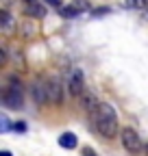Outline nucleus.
<instances>
[{
	"mask_svg": "<svg viewBox=\"0 0 148 156\" xmlns=\"http://www.w3.org/2000/svg\"><path fill=\"white\" fill-rule=\"evenodd\" d=\"M91 124H94L96 132L100 136H105V139H113L118 134V115H116L113 106L107 102H100L98 113L91 117Z\"/></svg>",
	"mask_w": 148,
	"mask_h": 156,
	"instance_id": "nucleus-1",
	"label": "nucleus"
},
{
	"mask_svg": "<svg viewBox=\"0 0 148 156\" xmlns=\"http://www.w3.org/2000/svg\"><path fill=\"white\" fill-rule=\"evenodd\" d=\"M24 87L20 83V78H15V76H9V80H7V87L2 89V104L7 108H22L24 106Z\"/></svg>",
	"mask_w": 148,
	"mask_h": 156,
	"instance_id": "nucleus-2",
	"label": "nucleus"
},
{
	"mask_svg": "<svg viewBox=\"0 0 148 156\" xmlns=\"http://www.w3.org/2000/svg\"><path fill=\"white\" fill-rule=\"evenodd\" d=\"M120 141H122L124 150L131 152V154H139V152L146 147L144 141L139 139V134H137L133 128H122V132H120Z\"/></svg>",
	"mask_w": 148,
	"mask_h": 156,
	"instance_id": "nucleus-3",
	"label": "nucleus"
},
{
	"mask_svg": "<svg viewBox=\"0 0 148 156\" xmlns=\"http://www.w3.org/2000/svg\"><path fill=\"white\" fill-rule=\"evenodd\" d=\"M68 91H70V95H76V98H81L83 93H85V76H83V69H79V67H74V69H70V74H68Z\"/></svg>",
	"mask_w": 148,
	"mask_h": 156,
	"instance_id": "nucleus-4",
	"label": "nucleus"
},
{
	"mask_svg": "<svg viewBox=\"0 0 148 156\" xmlns=\"http://www.w3.org/2000/svg\"><path fill=\"white\" fill-rule=\"evenodd\" d=\"M44 85H46V93H48V102L50 104H61L63 102V87L59 83V78L57 76L44 78Z\"/></svg>",
	"mask_w": 148,
	"mask_h": 156,
	"instance_id": "nucleus-5",
	"label": "nucleus"
},
{
	"mask_svg": "<svg viewBox=\"0 0 148 156\" xmlns=\"http://www.w3.org/2000/svg\"><path fill=\"white\" fill-rule=\"evenodd\" d=\"M31 95L35 104H48V93H46V85H44V78H39V80H35L31 85Z\"/></svg>",
	"mask_w": 148,
	"mask_h": 156,
	"instance_id": "nucleus-6",
	"label": "nucleus"
},
{
	"mask_svg": "<svg viewBox=\"0 0 148 156\" xmlns=\"http://www.w3.org/2000/svg\"><path fill=\"white\" fill-rule=\"evenodd\" d=\"M87 9H89L87 0H72V5H68V7L61 9V15L63 17H74V15H79V13L87 11Z\"/></svg>",
	"mask_w": 148,
	"mask_h": 156,
	"instance_id": "nucleus-7",
	"label": "nucleus"
},
{
	"mask_svg": "<svg viewBox=\"0 0 148 156\" xmlns=\"http://www.w3.org/2000/svg\"><path fill=\"white\" fill-rule=\"evenodd\" d=\"M81 104H83V108L87 111L89 119H91V117H94V115L98 113V108H100V102H98L91 93H83V95H81Z\"/></svg>",
	"mask_w": 148,
	"mask_h": 156,
	"instance_id": "nucleus-8",
	"label": "nucleus"
},
{
	"mask_svg": "<svg viewBox=\"0 0 148 156\" xmlns=\"http://www.w3.org/2000/svg\"><path fill=\"white\" fill-rule=\"evenodd\" d=\"M59 145H61L63 150H74V147L79 145L76 134H74V132H63V134L59 136Z\"/></svg>",
	"mask_w": 148,
	"mask_h": 156,
	"instance_id": "nucleus-9",
	"label": "nucleus"
},
{
	"mask_svg": "<svg viewBox=\"0 0 148 156\" xmlns=\"http://www.w3.org/2000/svg\"><path fill=\"white\" fill-rule=\"evenodd\" d=\"M24 13H26L28 17H44V15H46V9H44L39 2H33V5H26V7H24Z\"/></svg>",
	"mask_w": 148,
	"mask_h": 156,
	"instance_id": "nucleus-10",
	"label": "nucleus"
},
{
	"mask_svg": "<svg viewBox=\"0 0 148 156\" xmlns=\"http://www.w3.org/2000/svg\"><path fill=\"white\" fill-rule=\"evenodd\" d=\"M0 26H2L5 33H11V28H13V17L7 9H0Z\"/></svg>",
	"mask_w": 148,
	"mask_h": 156,
	"instance_id": "nucleus-11",
	"label": "nucleus"
},
{
	"mask_svg": "<svg viewBox=\"0 0 148 156\" xmlns=\"http://www.w3.org/2000/svg\"><path fill=\"white\" fill-rule=\"evenodd\" d=\"M124 7H126V9L146 11V9H148V0H124Z\"/></svg>",
	"mask_w": 148,
	"mask_h": 156,
	"instance_id": "nucleus-12",
	"label": "nucleus"
},
{
	"mask_svg": "<svg viewBox=\"0 0 148 156\" xmlns=\"http://www.w3.org/2000/svg\"><path fill=\"white\" fill-rule=\"evenodd\" d=\"M13 126L9 124V119H7V115H0V130L2 132H7V130H11Z\"/></svg>",
	"mask_w": 148,
	"mask_h": 156,
	"instance_id": "nucleus-13",
	"label": "nucleus"
},
{
	"mask_svg": "<svg viewBox=\"0 0 148 156\" xmlns=\"http://www.w3.org/2000/svg\"><path fill=\"white\" fill-rule=\"evenodd\" d=\"M22 33H24V37H33V35H35V26H33L31 22H26V24L22 26Z\"/></svg>",
	"mask_w": 148,
	"mask_h": 156,
	"instance_id": "nucleus-14",
	"label": "nucleus"
},
{
	"mask_svg": "<svg viewBox=\"0 0 148 156\" xmlns=\"http://www.w3.org/2000/svg\"><path fill=\"white\" fill-rule=\"evenodd\" d=\"M109 11H111L109 7H100V9H96V11H94V15H102V13H109Z\"/></svg>",
	"mask_w": 148,
	"mask_h": 156,
	"instance_id": "nucleus-15",
	"label": "nucleus"
},
{
	"mask_svg": "<svg viewBox=\"0 0 148 156\" xmlns=\"http://www.w3.org/2000/svg\"><path fill=\"white\" fill-rule=\"evenodd\" d=\"M13 130H20V132H24V130H26V124H13Z\"/></svg>",
	"mask_w": 148,
	"mask_h": 156,
	"instance_id": "nucleus-16",
	"label": "nucleus"
},
{
	"mask_svg": "<svg viewBox=\"0 0 148 156\" xmlns=\"http://www.w3.org/2000/svg\"><path fill=\"white\" fill-rule=\"evenodd\" d=\"M83 156H96V152L91 150V147H85V150H83Z\"/></svg>",
	"mask_w": 148,
	"mask_h": 156,
	"instance_id": "nucleus-17",
	"label": "nucleus"
},
{
	"mask_svg": "<svg viewBox=\"0 0 148 156\" xmlns=\"http://www.w3.org/2000/svg\"><path fill=\"white\" fill-rule=\"evenodd\" d=\"M46 2L52 5V7H57V9H61V2H59V0H46Z\"/></svg>",
	"mask_w": 148,
	"mask_h": 156,
	"instance_id": "nucleus-18",
	"label": "nucleus"
},
{
	"mask_svg": "<svg viewBox=\"0 0 148 156\" xmlns=\"http://www.w3.org/2000/svg\"><path fill=\"white\" fill-rule=\"evenodd\" d=\"M11 2H13V0H2V9L9 11V5H11Z\"/></svg>",
	"mask_w": 148,
	"mask_h": 156,
	"instance_id": "nucleus-19",
	"label": "nucleus"
},
{
	"mask_svg": "<svg viewBox=\"0 0 148 156\" xmlns=\"http://www.w3.org/2000/svg\"><path fill=\"white\" fill-rule=\"evenodd\" d=\"M24 5H33V2H39V0H22Z\"/></svg>",
	"mask_w": 148,
	"mask_h": 156,
	"instance_id": "nucleus-20",
	"label": "nucleus"
},
{
	"mask_svg": "<svg viewBox=\"0 0 148 156\" xmlns=\"http://www.w3.org/2000/svg\"><path fill=\"white\" fill-rule=\"evenodd\" d=\"M0 156H11V152H9V150H2V152H0Z\"/></svg>",
	"mask_w": 148,
	"mask_h": 156,
	"instance_id": "nucleus-21",
	"label": "nucleus"
},
{
	"mask_svg": "<svg viewBox=\"0 0 148 156\" xmlns=\"http://www.w3.org/2000/svg\"><path fill=\"white\" fill-rule=\"evenodd\" d=\"M144 17H146V20H148V9H146V11H144Z\"/></svg>",
	"mask_w": 148,
	"mask_h": 156,
	"instance_id": "nucleus-22",
	"label": "nucleus"
},
{
	"mask_svg": "<svg viewBox=\"0 0 148 156\" xmlns=\"http://www.w3.org/2000/svg\"><path fill=\"white\" fill-rule=\"evenodd\" d=\"M144 152H146V156H148V143H146V147H144Z\"/></svg>",
	"mask_w": 148,
	"mask_h": 156,
	"instance_id": "nucleus-23",
	"label": "nucleus"
}]
</instances>
